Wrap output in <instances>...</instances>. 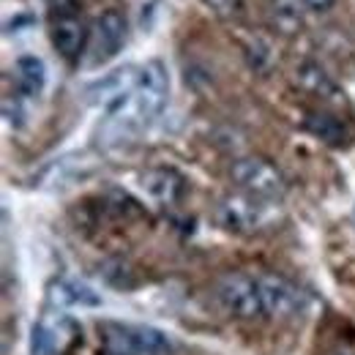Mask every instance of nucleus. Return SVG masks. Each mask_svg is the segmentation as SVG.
Here are the masks:
<instances>
[{"instance_id": "f8f14e48", "label": "nucleus", "mask_w": 355, "mask_h": 355, "mask_svg": "<svg viewBox=\"0 0 355 355\" xmlns=\"http://www.w3.org/2000/svg\"><path fill=\"white\" fill-rule=\"evenodd\" d=\"M142 189L159 205H175L186 191V180L173 167H153V170L142 173Z\"/></svg>"}, {"instance_id": "6e6552de", "label": "nucleus", "mask_w": 355, "mask_h": 355, "mask_svg": "<svg viewBox=\"0 0 355 355\" xmlns=\"http://www.w3.org/2000/svg\"><path fill=\"white\" fill-rule=\"evenodd\" d=\"M49 36L52 44L60 52V58L66 60H77L85 49L88 39V28L83 19V11H60V14H49Z\"/></svg>"}, {"instance_id": "2eb2a0df", "label": "nucleus", "mask_w": 355, "mask_h": 355, "mask_svg": "<svg viewBox=\"0 0 355 355\" xmlns=\"http://www.w3.org/2000/svg\"><path fill=\"white\" fill-rule=\"evenodd\" d=\"M17 71V85L25 96H39L46 85V66L36 55H22L14 66Z\"/></svg>"}, {"instance_id": "423d86ee", "label": "nucleus", "mask_w": 355, "mask_h": 355, "mask_svg": "<svg viewBox=\"0 0 355 355\" xmlns=\"http://www.w3.org/2000/svg\"><path fill=\"white\" fill-rule=\"evenodd\" d=\"M216 222L227 232H254L260 224H266V202L252 194L224 197L216 205Z\"/></svg>"}, {"instance_id": "9b49d317", "label": "nucleus", "mask_w": 355, "mask_h": 355, "mask_svg": "<svg viewBox=\"0 0 355 355\" xmlns=\"http://www.w3.org/2000/svg\"><path fill=\"white\" fill-rule=\"evenodd\" d=\"M295 83L298 88L306 90L309 96L325 101V104H342L345 96H342V88L336 85V80L314 60H304L295 66Z\"/></svg>"}, {"instance_id": "f257e3e1", "label": "nucleus", "mask_w": 355, "mask_h": 355, "mask_svg": "<svg viewBox=\"0 0 355 355\" xmlns=\"http://www.w3.org/2000/svg\"><path fill=\"white\" fill-rule=\"evenodd\" d=\"M167 96H170V77H167L164 63L162 60L145 63L139 69L134 90L110 112L107 129L115 134L118 139L148 129L164 112Z\"/></svg>"}, {"instance_id": "7ed1b4c3", "label": "nucleus", "mask_w": 355, "mask_h": 355, "mask_svg": "<svg viewBox=\"0 0 355 355\" xmlns=\"http://www.w3.org/2000/svg\"><path fill=\"white\" fill-rule=\"evenodd\" d=\"M216 298H219L224 309L238 320H263L266 317L257 276H249V273H241V270L224 273L216 282Z\"/></svg>"}, {"instance_id": "a211bd4d", "label": "nucleus", "mask_w": 355, "mask_h": 355, "mask_svg": "<svg viewBox=\"0 0 355 355\" xmlns=\"http://www.w3.org/2000/svg\"><path fill=\"white\" fill-rule=\"evenodd\" d=\"M60 11H83V0H49V14Z\"/></svg>"}, {"instance_id": "9d476101", "label": "nucleus", "mask_w": 355, "mask_h": 355, "mask_svg": "<svg viewBox=\"0 0 355 355\" xmlns=\"http://www.w3.org/2000/svg\"><path fill=\"white\" fill-rule=\"evenodd\" d=\"M137 77H139V69L134 66H126V69H115L112 74H107L104 80L93 83L88 88V98L90 104H98L104 107L107 112H112L129 93L137 85Z\"/></svg>"}, {"instance_id": "1a4fd4ad", "label": "nucleus", "mask_w": 355, "mask_h": 355, "mask_svg": "<svg viewBox=\"0 0 355 355\" xmlns=\"http://www.w3.org/2000/svg\"><path fill=\"white\" fill-rule=\"evenodd\" d=\"M80 336V328L66 314H52L33 328V355H58L66 353Z\"/></svg>"}, {"instance_id": "f3484780", "label": "nucleus", "mask_w": 355, "mask_h": 355, "mask_svg": "<svg viewBox=\"0 0 355 355\" xmlns=\"http://www.w3.org/2000/svg\"><path fill=\"white\" fill-rule=\"evenodd\" d=\"M214 11H219L224 17H232V14H241V0H205Z\"/></svg>"}, {"instance_id": "f03ea898", "label": "nucleus", "mask_w": 355, "mask_h": 355, "mask_svg": "<svg viewBox=\"0 0 355 355\" xmlns=\"http://www.w3.org/2000/svg\"><path fill=\"white\" fill-rule=\"evenodd\" d=\"M173 342L148 325H104V355H170Z\"/></svg>"}, {"instance_id": "39448f33", "label": "nucleus", "mask_w": 355, "mask_h": 355, "mask_svg": "<svg viewBox=\"0 0 355 355\" xmlns=\"http://www.w3.org/2000/svg\"><path fill=\"white\" fill-rule=\"evenodd\" d=\"M260 284V295H263V306H266V317H295L298 311H304L306 306V295L304 290H298L290 279L276 276V273H263L257 276Z\"/></svg>"}, {"instance_id": "aec40b11", "label": "nucleus", "mask_w": 355, "mask_h": 355, "mask_svg": "<svg viewBox=\"0 0 355 355\" xmlns=\"http://www.w3.org/2000/svg\"><path fill=\"white\" fill-rule=\"evenodd\" d=\"M328 355H355L353 347H347V345H339V347H334Z\"/></svg>"}, {"instance_id": "20e7f679", "label": "nucleus", "mask_w": 355, "mask_h": 355, "mask_svg": "<svg viewBox=\"0 0 355 355\" xmlns=\"http://www.w3.org/2000/svg\"><path fill=\"white\" fill-rule=\"evenodd\" d=\"M230 178L243 194H252L257 200H279L287 189L284 175L276 164H270L263 156H243L230 167Z\"/></svg>"}, {"instance_id": "dca6fc26", "label": "nucleus", "mask_w": 355, "mask_h": 355, "mask_svg": "<svg viewBox=\"0 0 355 355\" xmlns=\"http://www.w3.org/2000/svg\"><path fill=\"white\" fill-rule=\"evenodd\" d=\"M270 22L282 33H295L304 25V0H273Z\"/></svg>"}, {"instance_id": "ddd939ff", "label": "nucleus", "mask_w": 355, "mask_h": 355, "mask_svg": "<svg viewBox=\"0 0 355 355\" xmlns=\"http://www.w3.org/2000/svg\"><path fill=\"white\" fill-rule=\"evenodd\" d=\"M49 304L58 309H74V306H98L101 298L83 282L58 279L49 284Z\"/></svg>"}, {"instance_id": "4468645a", "label": "nucleus", "mask_w": 355, "mask_h": 355, "mask_svg": "<svg viewBox=\"0 0 355 355\" xmlns=\"http://www.w3.org/2000/svg\"><path fill=\"white\" fill-rule=\"evenodd\" d=\"M304 129L311 137H317L320 142L334 145V148L347 142V126L336 115H331V112H309L306 121H304Z\"/></svg>"}, {"instance_id": "0eeeda50", "label": "nucleus", "mask_w": 355, "mask_h": 355, "mask_svg": "<svg viewBox=\"0 0 355 355\" xmlns=\"http://www.w3.org/2000/svg\"><path fill=\"white\" fill-rule=\"evenodd\" d=\"M126 42V19L121 11L110 8L104 14H98L96 25H93V39H90V63H107L112 60Z\"/></svg>"}, {"instance_id": "6ab92c4d", "label": "nucleus", "mask_w": 355, "mask_h": 355, "mask_svg": "<svg viewBox=\"0 0 355 355\" xmlns=\"http://www.w3.org/2000/svg\"><path fill=\"white\" fill-rule=\"evenodd\" d=\"M334 3H336V0H304V8H309V11H317V14H322V11H328Z\"/></svg>"}]
</instances>
